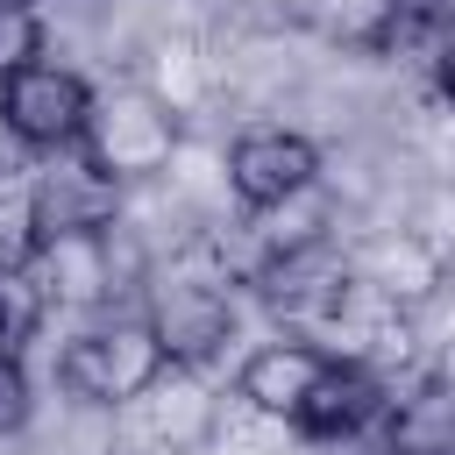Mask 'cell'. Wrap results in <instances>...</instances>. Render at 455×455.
<instances>
[{"mask_svg": "<svg viewBox=\"0 0 455 455\" xmlns=\"http://www.w3.org/2000/svg\"><path fill=\"white\" fill-rule=\"evenodd\" d=\"M164 370H171V355L149 320H107L57 348V384L85 405H135L156 391Z\"/></svg>", "mask_w": 455, "mask_h": 455, "instance_id": "cell-1", "label": "cell"}, {"mask_svg": "<svg viewBox=\"0 0 455 455\" xmlns=\"http://www.w3.org/2000/svg\"><path fill=\"white\" fill-rule=\"evenodd\" d=\"M92 114H100L92 85H85L71 64H50V57L28 64V71H14V78L0 85V128H7L21 149H36V156L85 149Z\"/></svg>", "mask_w": 455, "mask_h": 455, "instance_id": "cell-2", "label": "cell"}, {"mask_svg": "<svg viewBox=\"0 0 455 455\" xmlns=\"http://www.w3.org/2000/svg\"><path fill=\"white\" fill-rule=\"evenodd\" d=\"M114 213H121V178L85 156V164H71V171H50V178L28 192L21 242H28V256H36L43 242H64V235H107Z\"/></svg>", "mask_w": 455, "mask_h": 455, "instance_id": "cell-3", "label": "cell"}, {"mask_svg": "<svg viewBox=\"0 0 455 455\" xmlns=\"http://www.w3.org/2000/svg\"><path fill=\"white\" fill-rule=\"evenodd\" d=\"M313 178H320V149L299 128H249L228 149V185H235V199L249 213L291 206L299 192H313Z\"/></svg>", "mask_w": 455, "mask_h": 455, "instance_id": "cell-4", "label": "cell"}, {"mask_svg": "<svg viewBox=\"0 0 455 455\" xmlns=\"http://www.w3.org/2000/svg\"><path fill=\"white\" fill-rule=\"evenodd\" d=\"M384 412H391L384 377H377L370 363H355V355H327V370H320V384L306 391V405L291 412V427H299L306 441H355V434H370Z\"/></svg>", "mask_w": 455, "mask_h": 455, "instance_id": "cell-5", "label": "cell"}, {"mask_svg": "<svg viewBox=\"0 0 455 455\" xmlns=\"http://www.w3.org/2000/svg\"><path fill=\"white\" fill-rule=\"evenodd\" d=\"M320 370H327V348H313V341H263V348L235 370V391H242L256 412L291 419V412L306 405V391L320 384Z\"/></svg>", "mask_w": 455, "mask_h": 455, "instance_id": "cell-6", "label": "cell"}, {"mask_svg": "<svg viewBox=\"0 0 455 455\" xmlns=\"http://www.w3.org/2000/svg\"><path fill=\"white\" fill-rule=\"evenodd\" d=\"M149 327H156V341H164L171 363H206V355L235 334V313H228V299H220L213 284H171V291L156 299Z\"/></svg>", "mask_w": 455, "mask_h": 455, "instance_id": "cell-7", "label": "cell"}, {"mask_svg": "<svg viewBox=\"0 0 455 455\" xmlns=\"http://www.w3.org/2000/svg\"><path fill=\"white\" fill-rule=\"evenodd\" d=\"M341 263L320 249V242H291L284 256L263 263V299L277 313H334L341 306Z\"/></svg>", "mask_w": 455, "mask_h": 455, "instance_id": "cell-8", "label": "cell"}, {"mask_svg": "<svg viewBox=\"0 0 455 455\" xmlns=\"http://www.w3.org/2000/svg\"><path fill=\"white\" fill-rule=\"evenodd\" d=\"M43 313H50V291L28 270V256H0V348L21 355L36 341V327H43Z\"/></svg>", "mask_w": 455, "mask_h": 455, "instance_id": "cell-9", "label": "cell"}, {"mask_svg": "<svg viewBox=\"0 0 455 455\" xmlns=\"http://www.w3.org/2000/svg\"><path fill=\"white\" fill-rule=\"evenodd\" d=\"M43 50H50V28H43V14H36L28 0H0V85H7L14 71L43 64Z\"/></svg>", "mask_w": 455, "mask_h": 455, "instance_id": "cell-10", "label": "cell"}, {"mask_svg": "<svg viewBox=\"0 0 455 455\" xmlns=\"http://www.w3.org/2000/svg\"><path fill=\"white\" fill-rule=\"evenodd\" d=\"M36 412V384H28V363L14 348H0V434H21Z\"/></svg>", "mask_w": 455, "mask_h": 455, "instance_id": "cell-11", "label": "cell"}, {"mask_svg": "<svg viewBox=\"0 0 455 455\" xmlns=\"http://www.w3.org/2000/svg\"><path fill=\"white\" fill-rule=\"evenodd\" d=\"M434 78H441V92L455 100V36H448V43L434 50Z\"/></svg>", "mask_w": 455, "mask_h": 455, "instance_id": "cell-12", "label": "cell"}, {"mask_svg": "<svg viewBox=\"0 0 455 455\" xmlns=\"http://www.w3.org/2000/svg\"><path fill=\"white\" fill-rule=\"evenodd\" d=\"M28 7H36V0H28Z\"/></svg>", "mask_w": 455, "mask_h": 455, "instance_id": "cell-13", "label": "cell"}]
</instances>
